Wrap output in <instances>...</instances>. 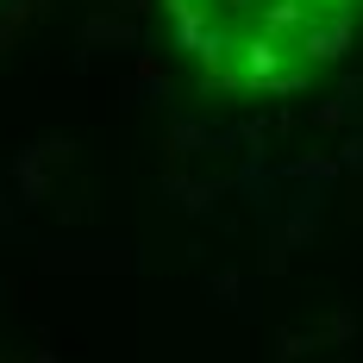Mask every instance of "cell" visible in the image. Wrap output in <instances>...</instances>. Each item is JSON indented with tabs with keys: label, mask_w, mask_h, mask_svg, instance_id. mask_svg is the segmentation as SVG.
Returning <instances> with one entry per match:
<instances>
[{
	"label": "cell",
	"mask_w": 363,
	"mask_h": 363,
	"mask_svg": "<svg viewBox=\"0 0 363 363\" xmlns=\"http://www.w3.org/2000/svg\"><path fill=\"white\" fill-rule=\"evenodd\" d=\"M188 63L232 94L307 88L351 50L363 0H169Z\"/></svg>",
	"instance_id": "6da1fadb"
}]
</instances>
